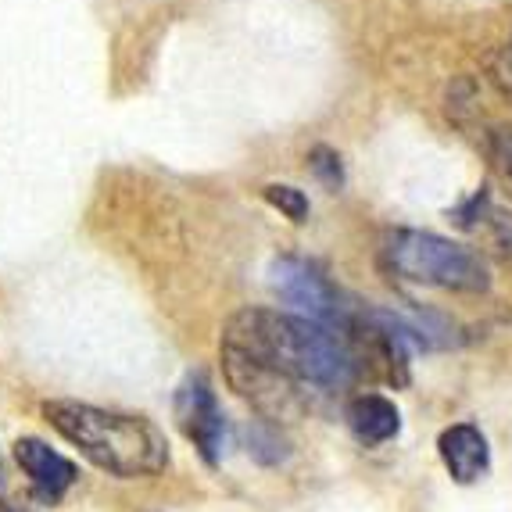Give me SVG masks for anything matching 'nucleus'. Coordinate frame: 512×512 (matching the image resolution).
Here are the masks:
<instances>
[{"instance_id":"nucleus-1","label":"nucleus","mask_w":512,"mask_h":512,"mask_svg":"<svg viewBox=\"0 0 512 512\" xmlns=\"http://www.w3.org/2000/svg\"><path fill=\"white\" fill-rule=\"evenodd\" d=\"M226 384L265 419H298L308 394L348 391L359 355L348 337L323 323L276 308H240L219 344Z\"/></svg>"},{"instance_id":"nucleus-2","label":"nucleus","mask_w":512,"mask_h":512,"mask_svg":"<svg viewBox=\"0 0 512 512\" xmlns=\"http://www.w3.org/2000/svg\"><path fill=\"white\" fill-rule=\"evenodd\" d=\"M43 416L72 448H79L83 459H90L97 470L119 480L154 477L169 466V441L162 427L147 416L97 409L86 402H58L43 405Z\"/></svg>"},{"instance_id":"nucleus-3","label":"nucleus","mask_w":512,"mask_h":512,"mask_svg":"<svg viewBox=\"0 0 512 512\" xmlns=\"http://www.w3.org/2000/svg\"><path fill=\"white\" fill-rule=\"evenodd\" d=\"M380 265L398 280L455 294H480L491 283L480 255H473L455 240L423 230H394L380 248Z\"/></svg>"},{"instance_id":"nucleus-4","label":"nucleus","mask_w":512,"mask_h":512,"mask_svg":"<svg viewBox=\"0 0 512 512\" xmlns=\"http://www.w3.org/2000/svg\"><path fill=\"white\" fill-rule=\"evenodd\" d=\"M269 287L280 294V301L298 308V316L330 326L341 337H351V330H355V319L359 316L344 305L341 291L333 287L330 276L316 262H305V258L294 255L273 258V265H269Z\"/></svg>"},{"instance_id":"nucleus-5","label":"nucleus","mask_w":512,"mask_h":512,"mask_svg":"<svg viewBox=\"0 0 512 512\" xmlns=\"http://www.w3.org/2000/svg\"><path fill=\"white\" fill-rule=\"evenodd\" d=\"M172 409H176V423H180L183 437L194 444L197 455H201L208 466H219L222 444H226V419H222L219 398H215L208 373L194 369V373L183 376Z\"/></svg>"},{"instance_id":"nucleus-6","label":"nucleus","mask_w":512,"mask_h":512,"mask_svg":"<svg viewBox=\"0 0 512 512\" xmlns=\"http://www.w3.org/2000/svg\"><path fill=\"white\" fill-rule=\"evenodd\" d=\"M15 462L29 477V487L40 502H58L65 491L79 480L76 462L54 452L51 444L40 437H18L15 441Z\"/></svg>"},{"instance_id":"nucleus-7","label":"nucleus","mask_w":512,"mask_h":512,"mask_svg":"<svg viewBox=\"0 0 512 512\" xmlns=\"http://www.w3.org/2000/svg\"><path fill=\"white\" fill-rule=\"evenodd\" d=\"M437 452H441V462L459 484H473L487 470V462H491L487 437L473 423H455V427L444 430L437 437Z\"/></svg>"},{"instance_id":"nucleus-8","label":"nucleus","mask_w":512,"mask_h":512,"mask_svg":"<svg viewBox=\"0 0 512 512\" xmlns=\"http://www.w3.org/2000/svg\"><path fill=\"white\" fill-rule=\"evenodd\" d=\"M348 427L362 444H384L402 430V412L384 394H359L348 405Z\"/></svg>"},{"instance_id":"nucleus-9","label":"nucleus","mask_w":512,"mask_h":512,"mask_svg":"<svg viewBox=\"0 0 512 512\" xmlns=\"http://www.w3.org/2000/svg\"><path fill=\"white\" fill-rule=\"evenodd\" d=\"M262 194H265V201H269V205L280 208V212L287 215L291 222H305L308 219V197H305V190L287 187V183H269Z\"/></svg>"},{"instance_id":"nucleus-10","label":"nucleus","mask_w":512,"mask_h":512,"mask_svg":"<svg viewBox=\"0 0 512 512\" xmlns=\"http://www.w3.org/2000/svg\"><path fill=\"white\" fill-rule=\"evenodd\" d=\"M491 162H495L498 176L505 180V187H509L512 194V122L509 126H495V133H491Z\"/></svg>"},{"instance_id":"nucleus-11","label":"nucleus","mask_w":512,"mask_h":512,"mask_svg":"<svg viewBox=\"0 0 512 512\" xmlns=\"http://www.w3.org/2000/svg\"><path fill=\"white\" fill-rule=\"evenodd\" d=\"M248 437H251V455H255L258 462H280L283 455V441H280V434H276L273 427H262V423H255V427L248 430Z\"/></svg>"},{"instance_id":"nucleus-12","label":"nucleus","mask_w":512,"mask_h":512,"mask_svg":"<svg viewBox=\"0 0 512 512\" xmlns=\"http://www.w3.org/2000/svg\"><path fill=\"white\" fill-rule=\"evenodd\" d=\"M308 162H312V172H316L326 187L337 190L344 183V169H341V158H337V151H330V147H312Z\"/></svg>"},{"instance_id":"nucleus-13","label":"nucleus","mask_w":512,"mask_h":512,"mask_svg":"<svg viewBox=\"0 0 512 512\" xmlns=\"http://www.w3.org/2000/svg\"><path fill=\"white\" fill-rule=\"evenodd\" d=\"M491 233H495V248L502 251V258L512 262V215H491Z\"/></svg>"},{"instance_id":"nucleus-14","label":"nucleus","mask_w":512,"mask_h":512,"mask_svg":"<svg viewBox=\"0 0 512 512\" xmlns=\"http://www.w3.org/2000/svg\"><path fill=\"white\" fill-rule=\"evenodd\" d=\"M0 512H26L22 505H11L8 498H4V491H0Z\"/></svg>"},{"instance_id":"nucleus-15","label":"nucleus","mask_w":512,"mask_h":512,"mask_svg":"<svg viewBox=\"0 0 512 512\" xmlns=\"http://www.w3.org/2000/svg\"><path fill=\"white\" fill-rule=\"evenodd\" d=\"M509 54H512V43H509Z\"/></svg>"}]
</instances>
